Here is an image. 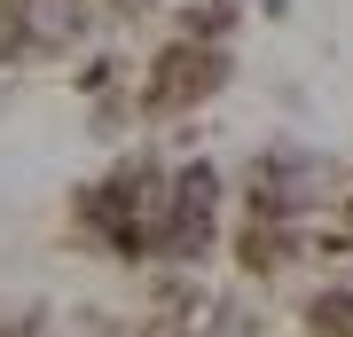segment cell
<instances>
[{
    "label": "cell",
    "instance_id": "1",
    "mask_svg": "<svg viewBox=\"0 0 353 337\" xmlns=\"http://www.w3.org/2000/svg\"><path fill=\"white\" fill-rule=\"evenodd\" d=\"M314 196H330V173H322L314 157L275 150V157H259V165H252V204H259V212L290 220V212H306Z\"/></svg>",
    "mask_w": 353,
    "mask_h": 337
},
{
    "label": "cell",
    "instance_id": "2",
    "mask_svg": "<svg viewBox=\"0 0 353 337\" xmlns=\"http://www.w3.org/2000/svg\"><path fill=\"white\" fill-rule=\"evenodd\" d=\"M228 79V63L212 48H173V55H157V71H150V87H141V102L150 110H189L196 94H212Z\"/></svg>",
    "mask_w": 353,
    "mask_h": 337
},
{
    "label": "cell",
    "instance_id": "3",
    "mask_svg": "<svg viewBox=\"0 0 353 337\" xmlns=\"http://www.w3.org/2000/svg\"><path fill=\"white\" fill-rule=\"evenodd\" d=\"M243 267H252V275H275V267H290V220L259 212L252 227H243Z\"/></svg>",
    "mask_w": 353,
    "mask_h": 337
},
{
    "label": "cell",
    "instance_id": "4",
    "mask_svg": "<svg viewBox=\"0 0 353 337\" xmlns=\"http://www.w3.org/2000/svg\"><path fill=\"white\" fill-rule=\"evenodd\" d=\"M314 337H353V290H322L314 298Z\"/></svg>",
    "mask_w": 353,
    "mask_h": 337
},
{
    "label": "cell",
    "instance_id": "5",
    "mask_svg": "<svg viewBox=\"0 0 353 337\" xmlns=\"http://www.w3.org/2000/svg\"><path fill=\"white\" fill-rule=\"evenodd\" d=\"M0 337H39V322H32V306H0Z\"/></svg>",
    "mask_w": 353,
    "mask_h": 337
}]
</instances>
